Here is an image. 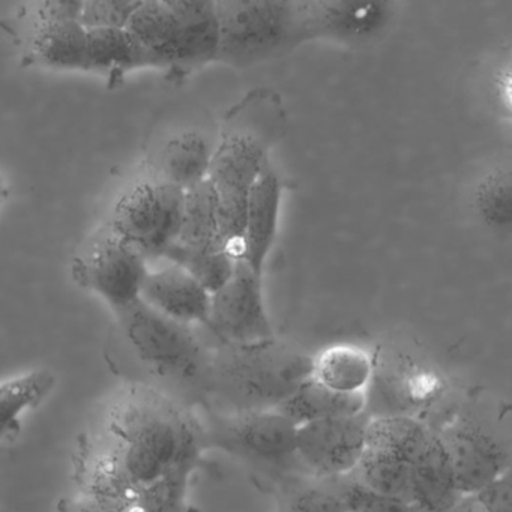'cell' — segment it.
Returning <instances> with one entry per match:
<instances>
[{"mask_svg":"<svg viewBox=\"0 0 512 512\" xmlns=\"http://www.w3.org/2000/svg\"><path fill=\"white\" fill-rule=\"evenodd\" d=\"M140 299L173 322L208 325L211 293L175 263L149 272Z\"/></svg>","mask_w":512,"mask_h":512,"instance_id":"obj_16","label":"cell"},{"mask_svg":"<svg viewBox=\"0 0 512 512\" xmlns=\"http://www.w3.org/2000/svg\"><path fill=\"white\" fill-rule=\"evenodd\" d=\"M485 512H512L511 470L472 494Z\"/></svg>","mask_w":512,"mask_h":512,"instance_id":"obj_32","label":"cell"},{"mask_svg":"<svg viewBox=\"0 0 512 512\" xmlns=\"http://www.w3.org/2000/svg\"><path fill=\"white\" fill-rule=\"evenodd\" d=\"M305 41L326 40L341 46H370L394 23L397 5L391 2H299Z\"/></svg>","mask_w":512,"mask_h":512,"instance_id":"obj_12","label":"cell"},{"mask_svg":"<svg viewBox=\"0 0 512 512\" xmlns=\"http://www.w3.org/2000/svg\"><path fill=\"white\" fill-rule=\"evenodd\" d=\"M283 182L274 169H268L251 188L245 206L242 230V262L263 277L269 254L280 226Z\"/></svg>","mask_w":512,"mask_h":512,"instance_id":"obj_15","label":"cell"},{"mask_svg":"<svg viewBox=\"0 0 512 512\" xmlns=\"http://www.w3.org/2000/svg\"><path fill=\"white\" fill-rule=\"evenodd\" d=\"M185 191L164 179L131 188L113 209L110 232L134 248L143 259H161L178 241Z\"/></svg>","mask_w":512,"mask_h":512,"instance_id":"obj_9","label":"cell"},{"mask_svg":"<svg viewBox=\"0 0 512 512\" xmlns=\"http://www.w3.org/2000/svg\"><path fill=\"white\" fill-rule=\"evenodd\" d=\"M476 218L493 232H509L512 224L511 172L506 167H494L485 173L472 194Z\"/></svg>","mask_w":512,"mask_h":512,"instance_id":"obj_26","label":"cell"},{"mask_svg":"<svg viewBox=\"0 0 512 512\" xmlns=\"http://www.w3.org/2000/svg\"><path fill=\"white\" fill-rule=\"evenodd\" d=\"M374 368L365 392V412L376 416L419 418L436 406L448 382L442 370L422 356L382 349L373 353Z\"/></svg>","mask_w":512,"mask_h":512,"instance_id":"obj_8","label":"cell"},{"mask_svg":"<svg viewBox=\"0 0 512 512\" xmlns=\"http://www.w3.org/2000/svg\"><path fill=\"white\" fill-rule=\"evenodd\" d=\"M193 470L191 467L175 470L158 484L131 494L127 499L100 500L101 512H181Z\"/></svg>","mask_w":512,"mask_h":512,"instance_id":"obj_27","label":"cell"},{"mask_svg":"<svg viewBox=\"0 0 512 512\" xmlns=\"http://www.w3.org/2000/svg\"><path fill=\"white\" fill-rule=\"evenodd\" d=\"M373 368V352L358 344H332L311 356V379L340 394L365 395Z\"/></svg>","mask_w":512,"mask_h":512,"instance_id":"obj_18","label":"cell"},{"mask_svg":"<svg viewBox=\"0 0 512 512\" xmlns=\"http://www.w3.org/2000/svg\"><path fill=\"white\" fill-rule=\"evenodd\" d=\"M224 346L245 347L275 340L263 295V277L238 260L229 280L211 295L208 325Z\"/></svg>","mask_w":512,"mask_h":512,"instance_id":"obj_10","label":"cell"},{"mask_svg":"<svg viewBox=\"0 0 512 512\" xmlns=\"http://www.w3.org/2000/svg\"><path fill=\"white\" fill-rule=\"evenodd\" d=\"M329 481L343 500L346 512H416L406 499L379 493L362 484L352 473Z\"/></svg>","mask_w":512,"mask_h":512,"instance_id":"obj_30","label":"cell"},{"mask_svg":"<svg viewBox=\"0 0 512 512\" xmlns=\"http://www.w3.org/2000/svg\"><path fill=\"white\" fill-rule=\"evenodd\" d=\"M449 512H485L473 496H463Z\"/></svg>","mask_w":512,"mask_h":512,"instance_id":"obj_34","label":"cell"},{"mask_svg":"<svg viewBox=\"0 0 512 512\" xmlns=\"http://www.w3.org/2000/svg\"><path fill=\"white\" fill-rule=\"evenodd\" d=\"M148 274L146 260L112 232L98 239L77 268V278L100 293L115 311L140 299Z\"/></svg>","mask_w":512,"mask_h":512,"instance_id":"obj_14","label":"cell"},{"mask_svg":"<svg viewBox=\"0 0 512 512\" xmlns=\"http://www.w3.org/2000/svg\"><path fill=\"white\" fill-rule=\"evenodd\" d=\"M217 7L215 62L248 68L278 58L305 43L299 2L229 0Z\"/></svg>","mask_w":512,"mask_h":512,"instance_id":"obj_6","label":"cell"},{"mask_svg":"<svg viewBox=\"0 0 512 512\" xmlns=\"http://www.w3.org/2000/svg\"><path fill=\"white\" fill-rule=\"evenodd\" d=\"M176 244L203 253H230L221 233L218 199L211 182H202L185 191L181 232Z\"/></svg>","mask_w":512,"mask_h":512,"instance_id":"obj_21","label":"cell"},{"mask_svg":"<svg viewBox=\"0 0 512 512\" xmlns=\"http://www.w3.org/2000/svg\"><path fill=\"white\" fill-rule=\"evenodd\" d=\"M139 7L140 2H122V0L83 2L79 22L86 31L125 29Z\"/></svg>","mask_w":512,"mask_h":512,"instance_id":"obj_31","label":"cell"},{"mask_svg":"<svg viewBox=\"0 0 512 512\" xmlns=\"http://www.w3.org/2000/svg\"><path fill=\"white\" fill-rule=\"evenodd\" d=\"M31 52L44 67L86 71L88 31L77 20H37Z\"/></svg>","mask_w":512,"mask_h":512,"instance_id":"obj_20","label":"cell"},{"mask_svg":"<svg viewBox=\"0 0 512 512\" xmlns=\"http://www.w3.org/2000/svg\"><path fill=\"white\" fill-rule=\"evenodd\" d=\"M149 67L158 68V64L127 28L88 31L86 71L118 83L131 71Z\"/></svg>","mask_w":512,"mask_h":512,"instance_id":"obj_19","label":"cell"},{"mask_svg":"<svg viewBox=\"0 0 512 512\" xmlns=\"http://www.w3.org/2000/svg\"><path fill=\"white\" fill-rule=\"evenodd\" d=\"M275 410L298 428L325 419L364 413L365 395L340 394L310 377Z\"/></svg>","mask_w":512,"mask_h":512,"instance_id":"obj_23","label":"cell"},{"mask_svg":"<svg viewBox=\"0 0 512 512\" xmlns=\"http://www.w3.org/2000/svg\"><path fill=\"white\" fill-rule=\"evenodd\" d=\"M164 259L175 263L196 278L209 293L217 292L235 271L238 260L227 253H203V251L188 250L179 244H173L164 254Z\"/></svg>","mask_w":512,"mask_h":512,"instance_id":"obj_28","label":"cell"},{"mask_svg":"<svg viewBox=\"0 0 512 512\" xmlns=\"http://www.w3.org/2000/svg\"><path fill=\"white\" fill-rule=\"evenodd\" d=\"M370 416L325 419L296 428V457L308 478L334 479L355 472L367 443Z\"/></svg>","mask_w":512,"mask_h":512,"instance_id":"obj_11","label":"cell"},{"mask_svg":"<svg viewBox=\"0 0 512 512\" xmlns=\"http://www.w3.org/2000/svg\"><path fill=\"white\" fill-rule=\"evenodd\" d=\"M116 314L122 355L110 356V364L128 385L154 389L184 407L209 397L212 356L190 326L167 319L142 299Z\"/></svg>","mask_w":512,"mask_h":512,"instance_id":"obj_2","label":"cell"},{"mask_svg":"<svg viewBox=\"0 0 512 512\" xmlns=\"http://www.w3.org/2000/svg\"><path fill=\"white\" fill-rule=\"evenodd\" d=\"M202 428L182 404L154 389L128 385L110 404L77 455L80 496L127 499L182 467H196Z\"/></svg>","mask_w":512,"mask_h":512,"instance_id":"obj_1","label":"cell"},{"mask_svg":"<svg viewBox=\"0 0 512 512\" xmlns=\"http://www.w3.org/2000/svg\"><path fill=\"white\" fill-rule=\"evenodd\" d=\"M0 190H2V187H0Z\"/></svg>","mask_w":512,"mask_h":512,"instance_id":"obj_35","label":"cell"},{"mask_svg":"<svg viewBox=\"0 0 512 512\" xmlns=\"http://www.w3.org/2000/svg\"><path fill=\"white\" fill-rule=\"evenodd\" d=\"M83 2H44L38 5L37 20H77L82 14Z\"/></svg>","mask_w":512,"mask_h":512,"instance_id":"obj_33","label":"cell"},{"mask_svg":"<svg viewBox=\"0 0 512 512\" xmlns=\"http://www.w3.org/2000/svg\"><path fill=\"white\" fill-rule=\"evenodd\" d=\"M461 497L445 445L431 428L427 443L410 467L407 502L416 512H449Z\"/></svg>","mask_w":512,"mask_h":512,"instance_id":"obj_17","label":"cell"},{"mask_svg":"<svg viewBox=\"0 0 512 512\" xmlns=\"http://www.w3.org/2000/svg\"><path fill=\"white\" fill-rule=\"evenodd\" d=\"M284 125L286 113L280 97L266 89L245 95L224 119L208 181L217 194L224 242L236 260L242 256L248 194L271 169V151L283 136Z\"/></svg>","mask_w":512,"mask_h":512,"instance_id":"obj_3","label":"cell"},{"mask_svg":"<svg viewBox=\"0 0 512 512\" xmlns=\"http://www.w3.org/2000/svg\"><path fill=\"white\" fill-rule=\"evenodd\" d=\"M283 512H346L329 479L296 478L284 491Z\"/></svg>","mask_w":512,"mask_h":512,"instance_id":"obj_29","label":"cell"},{"mask_svg":"<svg viewBox=\"0 0 512 512\" xmlns=\"http://www.w3.org/2000/svg\"><path fill=\"white\" fill-rule=\"evenodd\" d=\"M127 29L158 68L176 79H184L217 58L215 2H140Z\"/></svg>","mask_w":512,"mask_h":512,"instance_id":"obj_5","label":"cell"},{"mask_svg":"<svg viewBox=\"0 0 512 512\" xmlns=\"http://www.w3.org/2000/svg\"><path fill=\"white\" fill-rule=\"evenodd\" d=\"M461 496H472L511 470V452L499 436L467 419L437 430Z\"/></svg>","mask_w":512,"mask_h":512,"instance_id":"obj_13","label":"cell"},{"mask_svg":"<svg viewBox=\"0 0 512 512\" xmlns=\"http://www.w3.org/2000/svg\"><path fill=\"white\" fill-rule=\"evenodd\" d=\"M311 377V355L277 343L224 346L211 358L209 397L221 415L275 410Z\"/></svg>","mask_w":512,"mask_h":512,"instance_id":"obj_4","label":"cell"},{"mask_svg":"<svg viewBox=\"0 0 512 512\" xmlns=\"http://www.w3.org/2000/svg\"><path fill=\"white\" fill-rule=\"evenodd\" d=\"M413 458L395 449L365 445L353 476L386 496L407 500Z\"/></svg>","mask_w":512,"mask_h":512,"instance_id":"obj_25","label":"cell"},{"mask_svg":"<svg viewBox=\"0 0 512 512\" xmlns=\"http://www.w3.org/2000/svg\"><path fill=\"white\" fill-rule=\"evenodd\" d=\"M203 445L218 449L266 475L292 481L302 473L296 457V427L278 410L218 415L202 430Z\"/></svg>","mask_w":512,"mask_h":512,"instance_id":"obj_7","label":"cell"},{"mask_svg":"<svg viewBox=\"0 0 512 512\" xmlns=\"http://www.w3.org/2000/svg\"><path fill=\"white\" fill-rule=\"evenodd\" d=\"M215 146L199 131H184L172 137L161 152V179L191 190L208 181Z\"/></svg>","mask_w":512,"mask_h":512,"instance_id":"obj_22","label":"cell"},{"mask_svg":"<svg viewBox=\"0 0 512 512\" xmlns=\"http://www.w3.org/2000/svg\"><path fill=\"white\" fill-rule=\"evenodd\" d=\"M55 385V374L49 370H32L0 380V445L14 436L23 416L37 409Z\"/></svg>","mask_w":512,"mask_h":512,"instance_id":"obj_24","label":"cell"}]
</instances>
